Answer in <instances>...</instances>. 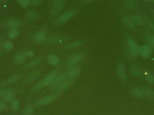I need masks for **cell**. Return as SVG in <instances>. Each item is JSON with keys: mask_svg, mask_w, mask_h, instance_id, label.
Here are the masks:
<instances>
[{"mask_svg": "<svg viewBox=\"0 0 154 115\" xmlns=\"http://www.w3.org/2000/svg\"><path fill=\"white\" fill-rule=\"evenodd\" d=\"M66 75L64 74H60L59 75L56 76V77L50 84L51 86L52 87H56L61 82H63L66 79Z\"/></svg>", "mask_w": 154, "mask_h": 115, "instance_id": "cell-16", "label": "cell"}, {"mask_svg": "<svg viewBox=\"0 0 154 115\" xmlns=\"http://www.w3.org/2000/svg\"><path fill=\"white\" fill-rule=\"evenodd\" d=\"M44 87H45V86L43 79L38 82L36 85L33 86L31 89L30 90L32 93H36V92L40 91Z\"/></svg>", "mask_w": 154, "mask_h": 115, "instance_id": "cell-23", "label": "cell"}, {"mask_svg": "<svg viewBox=\"0 0 154 115\" xmlns=\"http://www.w3.org/2000/svg\"><path fill=\"white\" fill-rule=\"evenodd\" d=\"M144 19L146 22L147 23L149 28L152 29L154 31V23L152 21V20H150L149 18H147V17H145Z\"/></svg>", "mask_w": 154, "mask_h": 115, "instance_id": "cell-37", "label": "cell"}, {"mask_svg": "<svg viewBox=\"0 0 154 115\" xmlns=\"http://www.w3.org/2000/svg\"><path fill=\"white\" fill-rule=\"evenodd\" d=\"M145 37L146 41L148 43V46H150L151 48H154V35L150 33H146L145 35Z\"/></svg>", "mask_w": 154, "mask_h": 115, "instance_id": "cell-27", "label": "cell"}, {"mask_svg": "<svg viewBox=\"0 0 154 115\" xmlns=\"http://www.w3.org/2000/svg\"><path fill=\"white\" fill-rule=\"evenodd\" d=\"M86 2H93V1H95V0H85Z\"/></svg>", "mask_w": 154, "mask_h": 115, "instance_id": "cell-43", "label": "cell"}, {"mask_svg": "<svg viewBox=\"0 0 154 115\" xmlns=\"http://www.w3.org/2000/svg\"><path fill=\"white\" fill-rule=\"evenodd\" d=\"M8 110V107L5 102L0 100V110L6 111Z\"/></svg>", "mask_w": 154, "mask_h": 115, "instance_id": "cell-38", "label": "cell"}, {"mask_svg": "<svg viewBox=\"0 0 154 115\" xmlns=\"http://www.w3.org/2000/svg\"><path fill=\"white\" fill-rule=\"evenodd\" d=\"M46 38L47 36L46 32L43 31H40L34 35L33 40L36 44H41L45 42Z\"/></svg>", "mask_w": 154, "mask_h": 115, "instance_id": "cell-9", "label": "cell"}, {"mask_svg": "<svg viewBox=\"0 0 154 115\" xmlns=\"http://www.w3.org/2000/svg\"><path fill=\"white\" fill-rule=\"evenodd\" d=\"M145 2H147L149 3H154V0H144Z\"/></svg>", "mask_w": 154, "mask_h": 115, "instance_id": "cell-42", "label": "cell"}, {"mask_svg": "<svg viewBox=\"0 0 154 115\" xmlns=\"http://www.w3.org/2000/svg\"><path fill=\"white\" fill-rule=\"evenodd\" d=\"M26 54L27 57L31 58L34 56V52L33 50H28L26 51Z\"/></svg>", "mask_w": 154, "mask_h": 115, "instance_id": "cell-40", "label": "cell"}, {"mask_svg": "<svg viewBox=\"0 0 154 115\" xmlns=\"http://www.w3.org/2000/svg\"><path fill=\"white\" fill-rule=\"evenodd\" d=\"M122 22L124 25L130 29H134L135 27V24L131 18L129 17H124L122 18Z\"/></svg>", "mask_w": 154, "mask_h": 115, "instance_id": "cell-22", "label": "cell"}, {"mask_svg": "<svg viewBox=\"0 0 154 115\" xmlns=\"http://www.w3.org/2000/svg\"><path fill=\"white\" fill-rule=\"evenodd\" d=\"M125 4L129 9H134L136 6L135 0H125Z\"/></svg>", "mask_w": 154, "mask_h": 115, "instance_id": "cell-34", "label": "cell"}, {"mask_svg": "<svg viewBox=\"0 0 154 115\" xmlns=\"http://www.w3.org/2000/svg\"><path fill=\"white\" fill-rule=\"evenodd\" d=\"M56 99V96L55 95H50L47 96L43 98H41L34 102V105L36 106L40 107L47 105L53 102Z\"/></svg>", "mask_w": 154, "mask_h": 115, "instance_id": "cell-5", "label": "cell"}, {"mask_svg": "<svg viewBox=\"0 0 154 115\" xmlns=\"http://www.w3.org/2000/svg\"><path fill=\"white\" fill-rule=\"evenodd\" d=\"M3 47L5 50H8V51L11 50L14 48L13 43L10 41H7L3 43Z\"/></svg>", "mask_w": 154, "mask_h": 115, "instance_id": "cell-33", "label": "cell"}, {"mask_svg": "<svg viewBox=\"0 0 154 115\" xmlns=\"http://www.w3.org/2000/svg\"><path fill=\"white\" fill-rule=\"evenodd\" d=\"M20 103L19 100L14 99L11 102V107L14 111H18L20 109Z\"/></svg>", "mask_w": 154, "mask_h": 115, "instance_id": "cell-31", "label": "cell"}, {"mask_svg": "<svg viewBox=\"0 0 154 115\" xmlns=\"http://www.w3.org/2000/svg\"><path fill=\"white\" fill-rule=\"evenodd\" d=\"M67 37L63 35H56L51 36L49 38V42L52 44H59L64 42Z\"/></svg>", "mask_w": 154, "mask_h": 115, "instance_id": "cell-12", "label": "cell"}, {"mask_svg": "<svg viewBox=\"0 0 154 115\" xmlns=\"http://www.w3.org/2000/svg\"><path fill=\"white\" fill-rule=\"evenodd\" d=\"M130 71L131 74L135 77H143V74L142 71L136 66H131L130 68Z\"/></svg>", "mask_w": 154, "mask_h": 115, "instance_id": "cell-25", "label": "cell"}, {"mask_svg": "<svg viewBox=\"0 0 154 115\" xmlns=\"http://www.w3.org/2000/svg\"><path fill=\"white\" fill-rule=\"evenodd\" d=\"M38 16V13L35 10H32L29 11L26 14V18L29 20H32L37 19Z\"/></svg>", "mask_w": 154, "mask_h": 115, "instance_id": "cell-24", "label": "cell"}, {"mask_svg": "<svg viewBox=\"0 0 154 115\" xmlns=\"http://www.w3.org/2000/svg\"><path fill=\"white\" fill-rule=\"evenodd\" d=\"M8 88L0 89V98H2L4 95L5 94V92L7 91Z\"/></svg>", "mask_w": 154, "mask_h": 115, "instance_id": "cell-41", "label": "cell"}, {"mask_svg": "<svg viewBox=\"0 0 154 115\" xmlns=\"http://www.w3.org/2000/svg\"><path fill=\"white\" fill-rule=\"evenodd\" d=\"M33 113V107L31 104H28L23 110V113L24 115H32Z\"/></svg>", "mask_w": 154, "mask_h": 115, "instance_id": "cell-29", "label": "cell"}, {"mask_svg": "<svg viewBox=\"0 0 154 115\" xmlns=\"http://www.w3.org/2000/svg\"><path fill=\"white\" fill-rule=\"evenodd\" d=\"M58 72L59 70L57 69L54 70L52 71L50 73H49L44 79H43L45 87L51 84L53 80L55 79L56 76L57 75Z\"/></svg>", "mask_w": 154, "mask_h": 115, "instance_id": "cell-10", "label": "cell"}, {"mask_svg": "<svg viewBox=\"0 0 154 115\" xmlns=\"http://www.w3.org/2000/svg\"><path fill=\"white\" fill-rule=\"evenodd\" d=\"M72 84V81L70 78L67 79H65L63 82H61L56 87V89L58 91H61L67 89Z\"/></svg>", "mask_w": 154, "mask_h": 115, "instance_id": "cell-14", "label": "cell"}, {"mask_svg": "<svg viewBox=\"0 0 154 115\" xmlns=\"http://www.w3.org/2000/svg\"><path fill=\"white\" fill-rule=\"evenodd\" d=\"M80 69L79 68H77V67L74 68L69 71L68 73V76L70 78L75 77L79 76V74H80Z\"/></svg>", "mask_w": 154, "mask_h": 115, "instance_id": "cell-26", "label": "cell"}, {"mask_svg": "<svg viewBox=\"0 0 154 115\" xmlns=\"http://www.w3.org/2000/svg\"><path fill=\"white\" fill-rule=\"evenodd\" d=\"M132 94L134 96L138 98H142L144 96L143 90L137 88H134L132 89Z\"/></svg>", "mask_w": 154, "mask_h": 115, "instance_id": "cell-28", "label": "cell"}, {"mask_svg": "<svg viewBox=\"0 0 154 115\" xmlns=\"http://www.w3.org/2000/svg\"><path fill=\"white\" fill-rule=\"evenodd\" d=\"M60 61V58L55 55H50L48 56V62L52 66H57L59 64Z\"/></svg>", "mask_w": 154, "mask_h": 115, "instance_id": "cell-19", "label": "cell"}, {"mask_svg": "<svg viewBox=\"0 0 154 115\" xmlns=\"http://www.w3.org/2000/svg\"><path fill=\"white\" fill-rule=\"evenodd\" d=\"M75 15V11L69 10L62 14L56 20V24L58 25H63L69 21Z\"/></svg>", "mask_w": 154, "mask_h": 115, "instance_id": "cell-1", "label": "cell"}, {"mask_svg": "<svg viewBox=\"0 0 154 115\" xmlns=\"http://www.w3.org/2000/svg\"><path fill=\"white\" fill-rule=\"evenodd\" d=\"M5 1H11V0H5Z\"/></svg>", "mask_w": 154, "mask_h": 115, "instance_id": "cell-44", "label": "cell"}, {"mask_svg": "<svg viewBox=\"0 0 154 115\" xmlns=\"http://www.w3.org/2000/svg\"><path fill=\"white\" fill-rule=\"evenodd\" d=\"M65 6L64 0H53L51 5V15H56L63 10Z\"/></svg>", "mask_w": 154, "mask_h": 115, "instance_id": "cell-3", "label": "cell"}, {"mask_svg": "<svg viewBox=\"0 0 154 115\" xmlns=\"http://www.w3.org/2000/svg\"><path fill=\"white\" fill-rule=\"evenodd\" d=\"M117 72L119 78L121 80L126 81L127 80V75L125 68L123 63H120L118 65Z\"/></svg>", "mask_w": 154, "mask_h": 115, "instance_id": "cell-13", "label": "cell"}, {"mask_svg": "<svg viewBox=\"0 0 154 115\" xmlns=\"http://www.w3.org/2000/svg\"><path fill=\"white\" fill-rule=\"evenodd\" d=\"M16 94V90L15 89L8 88L7 91L2 98L4 102L9 103L14 99Z\"/></svg>", "mask_w": 154, "mask_h": 115, "instance_id": "cell-7", "label": "cell"}, {"mask_svg": "<svg viewBox=\"0 0 154 115\" xmlns=\"http://www.w3.org/2000/svg\"><path fill=\"white\" fill-rule=\"evenodd\" d=\"M42 58L37 57L33 59L32 60L26 63L25 66L26 68H31L37 67L38 65L40 64L41 62L42 61Z\"/></svg>", "mask_w": 154, "mask_h": 115, "instance_id": "cell-18", "label": "cell"}, {"mask_svg": "<svg viewBox=\"0 0 154 115\" xmlns=\"http://www.w3.org/2000/svg\"><path fill=\"white\" fill-rule=\"evenodd\" d=\"M144 95L147 97L148 98H154V92L151 89L145 88L143 89Z\"/></svg>", "mask_w": 154, "mask_h": 115, "instance_id": "cell-30", "label": "cell"}, {"mask_svg": "<svg viewBox=\"0 0 154 115\" xmlns=\"http://www.w3.org/2000/svg\"><path fill=\"white\" fill-rule=\"evenodd\" d=\"M40 73V71L38 70L32 71L24 79L22 82V84L23 85H26L32 83L39 77Z\"/></svg>", "mask_w": 154, "mask_h": 115, "instance_id": "cell-6", "label": "cell"}, {"mask_svg": "<svg viewBox=\"0 0 154 115\" xmlns=\"http://www.w3.org/2000/svg\"><path fill=\"white\" fill-rule=\"evenodd\" d=\"M153 15H154V11H153Z\"/></svg>", "mask_w": 154, "mask_h": 115, "instance_id": "cell-45", "label": "cell"}, {"mask_svg": "<svg viewBox=\"0 0 154 115\" xmlns=\"http://www.w3.org/2000/svg\"><path fill=\"white\" fill-rule=\"evenodd\" d=\"M27 58L26 51H22L17 53L14 58V62L16 65H20Z\"/></svg>", "mask_w": 154, "mask_h": 115, "instance_id": "cell-11", "label": "cell"}, {"mask_svg": "<svg viewBox=\"0 0 154 115\" xmlns=\"http://www.w3.org/2000/svg\"><path fill=\"white\" fill-rule=\"evenodd\" d=\"M19 30L18 29L10 30L8 33V38L11 39L15 38L19 35Z\"/></svg>", "mask_w": 154, "mask_h": 115, "instance_id": "cell-32", "label": "cell"}, {"mask_svg": "<svg viewBox=\"0 0 154 115\" xmlns=\"http://www.w3.org/2000/svg\"><path fill=\"white\" fill-rule=\"evenodd\" d=\"M145 76L146 80L151 84H153L154 83V77L152 74H151L149 72H146L145 73Z\"/></svg>", "mask_w": 154, "mask_h": 115, "instance_id": "cell-36", "label": "cell"}, {"mask_svg": "<svg viewBox=\"0 0 154 115\" xmlns=\"http://www.w3.org/2000/svg\"><path fill=\"white\" fill-rule=\"evenodd\" d=\"M131 20L134 22V23L139 25H143L144 24V20L143 18L138 14H132L131 16Z\"/></svg>", "mask_w": 154, "mask_h": 115, "instance_id": "cell-20", "label": "cell"}, {"mask_svg": "<svg viewBox=\"0 0 154 115\" xmlns=\"http://www.w3.org/2000/svg\"><path fill=\"white\" fill-rule=\"evenodd\" d=\"M18 3L23 8L26 9L30 4V0H18Z\"/></svg>", "mask_w": 154, "mask_h": 115, "instance_id": "cell-35", "label": "cell"}, {"mask_svg": "<svg viewBox=\"0 0 154 115\" xmlns=\"http://www.w3.org/2000/svg\"><path fill=\"white\" fill-rule=\"evenodd\" d=\"M42 0H30V4L33 6L38 5L40 4Z\"/></svg>", "mask_w": 154, "mask_h": 115, "instance_id": "cell-39", "label": "cell"}, {"mask_svg": "<svg viewBox=\"0 0 154 115\" xmlns=\"http://www.w3.org/2000/svg\"><path fill=\"white\" fill-rule=\"evenodd\" d=\"M83 58V55L82 54H77V55H75L70 58L69 60L68 61V65L69 67H72L80 62L82 59Z\"/></svg>", "mask_w": 154, "mask_h": 115, "instance_id": "cell-15", "label": "cell"}, {"mask_svg": "<svg viewBox=\"0 0 154 115\" xmlns=\"http://www.w3.org/2000/svg\"><path fill=\"white\" fill-rule=\"evenodd\" d=\"M127 44L131 57H137L139 55V48L136 41L132 39L129 38L128 39Z\"/></svg>", "mask_w": 154, "mask_h": 115, "instance_id": "cell-4", "label": "cell"}, {"mask_svg": "<svg viewBox=\"0 0 154 115\" xmlns=\"http://www.w3.org/2000/svg\"><path fill=\"white\" fill-rule=\"evenodd\" d=\"M84 43V41H76L67 44L64 47V48L65 49H73L76 48L83 45Z\"/></svg>", "mask_w": 154, "mask_h": 115, "instance_id": "cell-17", "label": "cell"}, {"mask_svg": "<svg viewBox=\"0 0 154 115\" xmlns=\"http://www.w3.org/2000/svg\"><path fill=\"white\" fill-rule=\"evenodd\" d=\"M22 74H14V75H12V76L8 78L6 81H5V83L6 84L8 85H10V84H13L15 82H17L18 80H20L22 78Z\"/></svg>", "mask_w": 154, "mask_h": 115, "instance_id": "cell-21", "label": "cell"}, {"mask_svg": "<svg viewBox=\"0 0 154 115\" xmlns=\"http://www.w3.org/2000/svg\"><path fill=\"white\" fill-rule=\"evenodd\" d=\"M152 53V48L148 45H143L139 48V54L144 58L150 57Z\"/></svg>", "mask_w": 154, "mask_h": 115, "instance_id": "cell-8", "label": "cell"}, {"mask_svg": "<svg viewBox=\"0 0 154 115\" xmlns=\"http://www.w3.org/2000/svg\"><path fill=\"white\" fill-rule=\"evenodd\" d=\"M5 27L9 30L18 29L21 26V22L20 20L15 18H10L7 19L4 23Z\"/></svg>", "mask_w": 154, "mask_h": 115, "instance_id": "cell-2", "label": "cell"}]
</instances>
